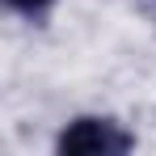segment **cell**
<instances>
[{
  "mask_svg": "<svg viewBox=\"0 0 156 156\" xmlns=\"http://www.w3.org/2000/svg\"><path fill=\"white\" fill-rule=\"evenodd\" d=\"M131 148H135V135L105 114H80L55 135L59 156H122Z\"/></svg>",
  "mask_w": 156,
  "mask_h": 156,
  "instance_id": "6da1fadb",
  "label": "cell"
},
{
  "mask_svg": "<svg viewBox=\"0 0 156 156\" xmlns=\"http://www.w3.org/2000/svg\"><path fill=\"white\" fill-rule=\"evenodd\" d=\"M135 4H139L144 21H152V26H156V0H135Z\"/></svg>",
  "mask_w": 156,
  "mask_h": 156,
  "instance_id": "3957f363",
  "label": "cell"
},
{
  "mask_svg": "<svg viewBox=\"0 0 156 156\" xmlns=\"http://www.w3.org/2000/svg\"><path fill=\"white\" fill-rule=\"evenodd\" d=\"M13 13H21V17H47L55 9V0H4Z\"/></svg>",
  "mask_w": 156,
  "mask_h": 156,
  "instance_id": "7a4b0ae2",
  "label": "cell"
}]
</instances>
